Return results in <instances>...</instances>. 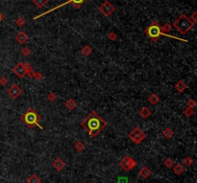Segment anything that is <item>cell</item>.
Wrapping results in <instances>:
<instances>
[{
    "mask_svg": "<svg viewBox=\"0 0 197 183\" xmlns=\"http://www.w3.org/2000/svg\"><path fill=\"white\" fill-rule=\"evenodd\" d=\"M81 127L85 129L91 137L94 138L107 127V123L96 111H91L81 122Z\"/></svg>",
    "mask_w": 197,
    "mask_h": 183,
    "instance_id": "6da1fadb",
    "label": "cell"
},
{
    "mask_svg": "<svg viewBox=\"0 0 197 183\" xmlns=\"http://www.w3.org/2000/svg\"><path fill=\"white\" fill-rule=\"evenodd\" d=\"M144 33H145V35L148 36L149 38H150V40L152 41H154V42H156L162 36H166L170 38H175V40H179L185 41V42H188L186 40H183V38H176V36H169L168 34H164L161 31V26L159 25V23L157 21H152L151 24L145 29Z\"/></svg>",
    "mask_w": 197,
    "mask_h": 183,
    "instance_id": "7a4b0ae2",
    "label": "cell"
},
{
    "mask_svg": "<svg viewBox=\"0 0 197 183\" xmlns=\"http://www.w3.org/2000/svg\"><path fill=\"white\" fill-rule=\"evenodd\" d=\"M20 119L24 122V124L29 129H33L36 126L39 127L41 129H43V127L39 125V121L41 120V117L38 112L33 108H30L25 113H23L20 117Z\"/></svg>",
    "mask_w": 197,
    "mask_h": 183,
    "instance_id": "3957f363",
    "label": "cell"
},
{
    "mask_svg": "<svg viewBox=\"0 0 197 183\" xmlns=\"http://www.w3.org/2000/svg\"><path fill=\"white\" fill-rule=\"evenodd\" d=\"M194 23L192 20L190 19V17H188V15L185 14H182L177 19L175 20L173 23L174 28L177 29V31L182 35H186L190 31V29L194 26Z\"/></svg>",
    "mask_w": 197,
    "mask_h": 183,
    "instance_id": "277c9868",
    "label": "cell"
},
{
    "mask_svg": "<svg viewBox=\"0 0 197 183\" xmlns=\"http://www.w3.org/2000/svg\"><path fill=\"white\" fill-rule=\"evenodd\" d=\"M129 138L131 139L133 143H135L136 145H138L140 144L142 141L145 139L146 134L145 132H143V130L138 127H136L135 129H133L131 130V132L129 133Z\"/></svg>",
    "mask_w": 197,
    "mask_h": 183,
    "instance_id": "5b68a950",
    "label": "cell"
},
{
    "mask_svg": "<svg viewBox=\"0 0 197 183\" xmlns=\"http://www.w3.org/2000/svg\"><path fill=\"white\" fill-rule=\"evenodd\" d=\"M86 1L87 0H67V1L65 2V3H63L61 5H59V6H57V7H55L53 8V9H51V10H49V11H47L45 13H43V14H41V15H38V17H34V19H37V18H39V17H43V15H45L47 14H49L50 12H53L54 10H56V9H59V8H62L63 6H65V5H67V4H71L73 7L75 8V9H80L81 6L82 5H84L86 3Z\"/></svg>",
    "mask_w": 197,
    "mask_h": 183,
    "instance_id": "8992f818",
    "label": "cell"
},
{
    "mask_svg": "<svg viewBox=\"0 0 197 183\" xmlns=\"http://www.w3.org/2000/svg\"><path fill=\"white\" fill-rule=\"evenodd\" d=\"M119 166L124 170V171L128 172L133 170L136 166V161L131 156H124L121 160L119 161Z\"/></svg>",
    "mask_w": 197,
    "mask_h": 183,
    "instance_id": "52a82bcc",
    "label": "cell"
},
{
    "mask_svg": "<svg viewBox=\"0 0 197 183\" xmlns=\"http://www.w3.org/2000/svg\"><path fill=\"white\" fill-rule=\"evenodd\" d=\"M99 10H100V12L105 15V17H110V15L114 12L115 7L110 1L105 0V1L103 2V4L100 5Z\"/></svg>",
    "mask_w": 197,
    "mask_h": 183,
    "instance_id": "ba28073f",
    "label": "cell"
},
{
    "mask_svg": "<svg viewBox=\"0 0 197 183\" xmlns=\"http://www.w3.org/2000/svg\"><path fill=\"white\" fill-rule=\"evenodd\" d=\"M7 92H8V94H9L10 97H12L13 99H17L18 96L22 93V89L17 85H15H15H11L9 88H8Z\"/></svg>",
    "mask_w": 197,
    "mask_h": 183,
    "instance_id": "9c48e42d",
    "label": "cell"
},
{
    "mask_svg": "<svg viewBox=\"0 0 197 183\" xmlns=\"http://www.w3.org/2000/svg\"><path fill=\"white\" fill-rule=\"evenodd\" d=\"M13 72H14L18 78H20V79L24 77V76L26 75V69L24 67L23 62H18L14 68H13Z\"/></svg>",
    "mask_w": 197,
    "mask_h": 183,
    "instance_id": "30bf717a",
    "label": "cell"
},
{
    "mask_svg": "<svg viewBox=\"0 0 197 183\" xmlns=\"http://www.w3.org/2000/svg\"><path fill=\"white\" fill-rule=\"evenodd\" d=\"M52 166L54 167V169L56 170V171L60 172L65 167V163L62 158H56L53 161V163H52Z\"/></svg>",
    "mask_w": 197,
    "mask_h": 183,
    "instance_id": "8fae6325",
    "label": "cell"
},
{
    "mask_svg": "<svg viewBox=\"0 0 197 183\" xmlns=\"http://www.w3.org/2000/svg\"><path fill=\"white\" fill-rule=\"evenodd\" d=\"M28 40H29L28 35L26 33L22 32V31H21V32H18L17 34V36H15V40H17V42L20 43V44H24Z\"/></svg>",
    "mask_w": 197,
    "mask_h": 183,
    "instance_id": "7c38bea8",
    "label": "cell"
},
{
    "mask_svg": "<svg viewBox=\"0 0 197 183\" xmlns=\"http://www.w3.org/2000/svg\"><path fill=\"white\" fill-rule=\"evenodd\" d=\"M186 88H188V85H186L185 83V82H183V81H179V82L176 83L175 89L177 90L179 93H183L184 91L186 89Z\"/></svg>",
    "mask_w": 197,
    "mask_h": 183,
    "instance_id": "4fadbf2b",
    "label": "cell"
},
{
    "mask_svg": "<svg viewBox=\"0 0 197 183\" xmlns=\"http://www.w3.org/2000/svg\"><path fill=\"white\" fill-rule=\"evenodd\" d=\"M23 64H24V67L26 69V75H28L29 78L33 79L34 76H35V72L33 71V68H32V66H31V64L28 63V62H23Z\"/></svg>",
    "mask_w": 197,
    "mask_h": 183,
    "instance_id": "5bb4252c",
    "label": "cell"
},
{
    "mask_svg": "<svg viewBox=\"0 0 197 183\" xmlns=\"http://www.w3.org/2000/svg\"><path fill=\"white\" fill-rule=\"evenodd\" d=\"M162 135H164V137H165L166 139H170V138H172L173 135H174V130H173L171 128H165V129L162 130Z\"/></svg>",
    "mask_w": 197,
    "mask_h": 183,
    "instance_id": "9a60e30c",
    "label": "cell"
},
{
    "mask_svg": "<svg viewBox=\"0 0 197 183\" xmlns=\"http://www.w3.org/2000/svg\"><path fill=\"white\" fill-rule=\"evenodd\" d=\"M65 106L68 110H72V109H74L76 106H77V103H76L73 99H68V100L65 103Z\"/></svg>",
    "mask_w": 197,
    "mask_h": 183,
    "instance_id": "2e32d148",
    "label": "cell"
},
{
    "mask_svg": "<svg viewBox=\"0 0 197 183\" xmlns=\"http://www.w3.org/2000/svg\"><path fill=\"white\" fill-rule=\"evenodd\" d=\"M138 174H140V176L142 177V178H147V177L151 174V171L147 168V167H143V168H141L140 171L138 172Z\"/></svg>",
    "mask_w": 197,
    "mask_h": 183,
    "instance_id": "e0dca14e",
    "label": "cell"
},
{
    "mask_svg": "<svg viewBox=\"0 0 197 183\" xmlns=\"http://www.w3.org/2000/svg\"><path fill=\"white\" fill-rule=\"evenodd\" d=\"M140 115L141 118L146 119V118H148V117L151 115V111H150V109H149L148 108L144 106V108H142L140 110Z\"/></svg>",
    "mask_w": 197,
    "mask_h": 183,
    "instance_id": "ac0fdd59",
    "label": "cell"
},
{
    "mask_svg": "<svg viewBox=\"0 0 197 183\" xmlns=\"http://www.w3.org/2000/svg\"><path fill=\"white\" fill-rule=\"evenodd\" d=\"M173 172H174L176 174L180 176V174H182L183 172H185V168H184V166L182 164H177V165H175L174 168H173Z\"/></svg>",
    "mask_w": 197,
    "mask_h": 183,
    "instance_id": "d6986e66",
    "label": "cell"
},
{
    "mask_svg": "<svg viewBox=\"0 0 197 183\" xmlns=\"http://www.w3.org/2000/svg\"><path fill=\"white\" fill-rule=\"evenodd\" d=\"M159 101H160L159 96H158L157 94H155V93L151 94V95L148 97V102L151 104H157L158 103H159Z\"/></svg>",
    "mask_w": 197,
    "mask_h": 183,
    "instance_id": "ffe728a7",
    "label": "cell"
},
{
    "mask_svg": "<svg viewBox=\"0 0 197 183\" xmlns=\"http://www.w3.org/2000/svg\"><path fill=\"white\" fill-rule=\"evenodd\" d=\"M81 53H82L85 57H89L91 53H93V49H91V47L90 45H86L82 48Z\"/></svg>",
    "mask_w": 197,
    "mask_h": 183,
    "instance_id": "44dd1931",
    "label": "cell"
},
{
    "mask_svg": "<svg viewBox=\"0 0 197 183\" xmlns=\"http://www.w3.org/2000/svg\"><path fill=\"white\" fill-rule=\"evenodd\" d=\"M172 30V26L169 24V23H165L164 25L161 26V31L164 34H167L168 32Z\"/></svg>",
    "mask_w": 197,
    "mask_h": 183,
    "instance_id": "7402d4cb",
    "label": "cell"
},
{
    "mask_svg": "<svg viewBox=\"0 0 197 183\" xmlns=\"http://www.w3.org/2000/svg\"><path fill=\"white\" fill-rule=\"evenodd\" d=\"M27 183H41V179H39V177L38 176H36V174H32V176L27 179Z\"/></svg>",
    "mask_w": 197,
    "mask_h": 183,
    "instance_id": "603a6c76",
    "label": "cell"
},
{
    "mask_svg": "<svg viewBox=\"0 0 197 183\" xmlns=\"http://www.w3.org/2000/svg\"><path fill=\"white\" fill-rule=\"evenodd\" d=\"M48 0H33V3L39 8H43L47 4Z\"/></svg>",
    "mask_w": 197,
    "mask_h": 183,
    "instance_id": "cb8c5ba5",
    "label": "cell"
},
{
    "mask_svg": "<svg viewBox=\"0 0 197 183\" xmlns=\"http://www.w3.org/2000/svg\"><path fill=\"white\" fill-rule=\"evenodd\" d=\"M74 148L77 151H82L85 150V144H84L83 142H81V141H78V142L75 143Z\"/></svg>",
    "mask_w": 197,
    "mask_h": 183,
    "instance_id": "d4e9b609",
    "label": "cell"
},
{
    "mask_svg": "<svg viewBox=\"0 0 197 183\" xmlns=\"http://www.w3.org/2000/svg\"><path fill=\"white\" fill-rule=\"evenodd\" d=\"M173 164H174V162H173L172 159H170V158H166L164 161V165L166 167V168H172Z\"/></svg>",
    "mask_w": 197,
    "mask_h": 183,
    "instance_id": "484cf974",
    "label": "cell"
},
{
    "mask_svg": "<svg viewBox=\"0 0 197 183\" xmlns=\"http://www.w3.org/2000/svg\"><path fill=\"white\" fill-rule=\"evenodd\" d=\"M184 162V164H185L186 166H188V167H190L192 165V163H193V159L190 157V156H188V157H186L185 159L183 160Z\"/></svg>",
    "mask_w": 197,
    "mask_h": 183,
    "instance_id": "4316f807",
    "label": "cell"
},
{
    "mask_svg": "<svg viewBox=\"0 0 197 183\" xmlns=\"http://www.w3.org/2000/svg\"><path fill=\"white\" fill-rule=\"evenodd\" d=\"M184 114H185L186 117H190V116H192V115L194 114V110H193V108H186L185 109V110H184Z\"/></svg>",
    "mask_w": 197,
    "mask_h": 183,
    "instance_id": "83f0119b",
    "label": "cell"
},
{
    "mask_svg": "<svg viewBox=\"0 0 197 183\" xmlns=\"http://www.w3.org/2000/svg\"><path fill=\"white\" fill-rule=\"evenodd\" d=\"M46 98H47V100H48V101L54 102V101L57 99V95H56V94H55L54 92H49L48 94H47Z\"/></svg>",
    "mask_w": 197,
    "mask_h": 183,
    "instance_id": "f1b7e54d",
    "label": "cell"
},
{
    "mask_svg": "<svg viewBox=\"0 0 197 183\" xmlns=\"http://www.w3.org/2000/svg\"><path fill=\"white\" fill-rule=\"evenodd\" d=\"M15 23H17V25L18 26V27H22V26H24V24H25V20H24V18L20 17L15 20Z\"/></svg>",
    "mask_w": 197,
    "mask_h": 183,
    "instance_id": "f546056e",
    "label": "cell"
},
{
    "mask_svg": "<svg viewBox=\"0 0 197 183\" xmlns=\"http://www.w3.org/2000/svg\"><path fill=\"white\" fill-rule=\"evenodd\" d=\"M196 106V102L192 100V99H190V100L188 101V103H186V108H194Z\"/></svg>",
    "mask_w": 197,
    "mask_h": 183,
    "instance_id": "4dcf8cb0",
    "label": "cell"
},
{
    "mask_svg": "<svg viewBox=\"0 0 197 183\" xmlns=\"http://www.w3.org/2000/svg\"><path fill=\"white\" fill-rule=\"evenodd\" d=\"M21 54L24 57H27V56H29V55L31 54V50L28 48V47H23L22 50H21Z\"/></svg>",
    "mask_w": 197,
    "mask_h": 183,
    "instance_id": "1f68e13d",
    "label": "cell"
},
{
    "mask_svg": "<svg viewBox=\"0 0 197 183\" xmlns=\"http://www.w3.org/2000/svg\"><path fill=\"white\" fill-rule=\"evenodd\" d=\"M34 79H36L37 81H41L43 79V75L41 72H35V76H34Z\"/></svg>",
    "mask_w": 197,
    "mask_h": 183,
    "instance_id": "d6a6232c",
    "label": "cell"
},
{
    "mask_svg": "<svg viewBox=\"0 0 197 183\" xmlns=\"http://www.w3.org/2000/svg\"><path fill=\"white\" fill-rule=\"evenodd\" d=\"M108 36H109V38L111 40H114H114H117V35L114 32H111V33L109 34V35H108Z\"/></svg>",
    "mask_w": 197,
    "mask_h": 183,
    "instance_id": "836d02e7",
    "label": "cell"
},
{
    "mask_svg": "<svg viewBox=\"0 0 197 183\" xmlns=\"http://www.w3.org/2000/svg\"><path fill=\"white\" fill-rule=\"evenodd\" d=\"M7 83H8V80L6 79V78H5V77H1V78H0V85L4 86V85H6Z\"/></svg>",
    "mask_w": 197,
    "mask_h": 183,
    "instance_id": "e575fe53",
    "label": "cell"
},
{
    "mask_svg": "<svg viewBox=\"0 0 197 183\" xmlns=\"http://www.w3.org/2000/svg\"><path fill=\"white\" fill-rule=\"evenodd\" d=\"M196 15H197V12H194L192 14V15H191V17H190V19L192 20L194 23H196Z\"/></svg>",
    "mask_w": 197,
    "mask_h": 183,
    "instance_id": "d590c367",
    "label": "cell"
},
{
    "mask_svg": "<svg viewBox=\"0 0 197 183\" xmlns=\"http://www.w3.org/2000/svg\"><path fill=\"white\" fill-rule=\"evenodd\" d=\"M3 19H4V15H2L1 13H0V22H1V21H2V20H3Z\"/></svg>",
    "mask_w": 197,
    "mask_h": 183,
    "instance_id": "8d00e7d4",
    "label": "cell"
},
{
    "mask_svg": "<svg viewBox=\"0 0 197 183\" xmlns=\"http://www.w3.org/2000/svg\"><path fill=\"white\" fill-rule=\"evenodd\" d=\"M90 183H94V182H90Z\"/></svg>",
    "mask_w": 197,
    "mask_h": 183,
    "instance_id": "74e56055",
    "label": "cell"
}]
</instances>
